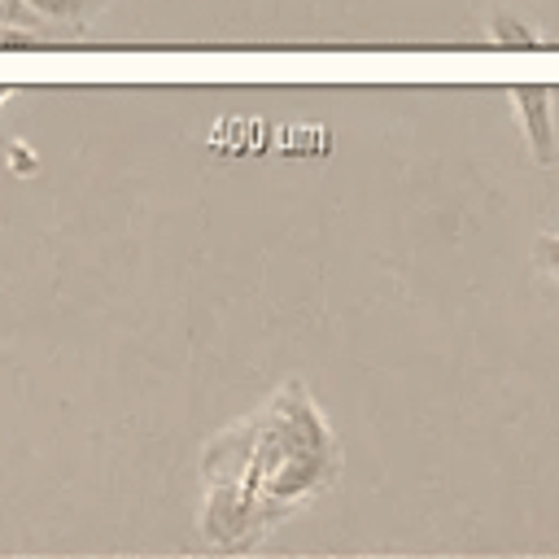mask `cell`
Listing matches in <instances>:
<instances>
[{
	"mask_svg": "<svg viewBox=\"0 0 559 559\" xmlns=\"http://www.w3.org/2000/svg\"><path fill=\"white\" fill-rule=\"evenodd\" d=\"M511 100H515V114H520V127H524V140L533 148L537 162H555V109H550V92L537 87V83H524V87H511Z\"/></svg>",
	"mask_w": 559,
	"mask_h": 559,
	"instance_id": "2",
	"label": "cell"
},
{
	"mask_svg": "<svg viewBox=\"0 0 559 559\" xmlns=\"http://www.w3.org/2000/svg\"><path fill=\"white\" fill-rule=\"evenodd\" d=\"M26 4H31L39 17H74L87 0H26Z\"/></svg>",
	"mask_w": 559,
	"mask_h": 559,
	"instance_id": "5",
	"label": "cell"
},
{
	"mask_svg": "<svg viewBox=\"0 0 559 559\" xmlns=\"http://www.w3.org/2000/svg\"><path fill=\"white\" fill-rule=\"evenodd\" d=\"M201 528L214 546H253L271 524L332 489L341 441L301 380H288L262 411L205 445Z\"/></svg>",
	"mask_w": 559,
	"mask_h": 559,
	"instance_id": "1",
	"label": "cell"
},
{
	"mask_svg": "<svg viewBox=\"0 0 559 559\" xmlns=\"http://www.w3.org/2000/svg\"><path fill=\"white\" fill-rule=\"evenodd\" d=\"M533 258H537V266H542L550 280H559V231H542V236L533 240Z\"/></svg>",
	"mask_w": 559,
	"mask_h": 559,
	"instance_id": "4",
	"label": "cell"
},
{
	"mask_svg": "<svg viewBox=\"0 0 559 559\" xmlns=\"http://www.w3.org/2000/svg\"><path fill=\"white\" fill-rule=\"evenodd\" d=\"M44 17L26 0H0V31H35Z\"/></svg>",
	"mask_w": 559,
	"mask_h": 559,
	"instance_id": "3",
	"label": "cell"
}]
</instances>
